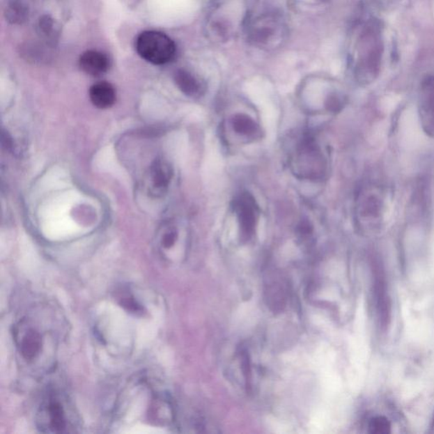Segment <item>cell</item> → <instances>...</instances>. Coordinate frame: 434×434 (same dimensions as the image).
Listing matches in <instances>:
<instances>
[{"label": "cell", "instance_id": "obj_6", "mask_svg": "<svg viewBox=\"0 0 434 434\" xmlns=\"http://www.w3.org/2000/svg\"><path fill=\"white\" fill-rule=\"evenodd\" d=\"M29 318H22L14 328V339L20 355L27 363L40 357L45 349V337Z\"/></svg>", "mask_w": 434, "mask_h": 434}, {"label": "cell", "instance_id": "obj_7", "mask_svg": "<svg viewBox=\"0 0 434 434\" xmlns=\"http://www.w3.org/2000/svg\"><path fill=\"white\" fill-rule=\"evenodd\" d=\"M236 210L240 221L241 235L245 240L251 238L255 231L258 209L251 195L243 194L236 201Z\"/></svg>", "mask_w": 434, "mask_h": 434}, {"label": "cell", "instance_id": "obj_18", "mask_svg": "<svg viewBox=\"0 0 434 434\" xmlns=\"http://www.w3.org/2000/svg\"><path fill=\"white\" fill-rule=\"evenodd\" d=\"M431 432L434 433V416H433L432 424H431Z\"/></svg>", "mask_w": 434, "mask_h": 434}, {"label": "cell", "instance_id": "obj_3", "mask_svg": "<svg viewBox=\"0 0 434 434\" xmlns=\"http://www.w3.org/2000/svg\"><path fill=\"white\" fill-rule=\"evenodd\" d=\"M244 32L250 45L261 49H274L286 40L288 26L283 15L272 11L250 17Z\"/></svg>", "mask_w": 434, "mask_h": 434}, {"label": "cell", "instance_id": "obj_11", "mask_svg": "<svg viewBox=\"0 0 434 434\" xmlns=\"http://www.w3.org/2000/svg\"><path fill=\"white\" fill-rule=\"evenodd\" d=\"M175 82L178 88L187 95H197L201 90V82L189 70H178L175 74Z\"/></svg>", "mask_w": 434, "mask_h": 434}, {"label": "cell", "instance_id": "obj_10", "mask_svg": "<svg viewBox=\"0 0 434 434\" xmlns=\"http://www.w3.org/2000/svg\"><path fill=\"white\" fill-rule=\"evenodd\" d=\"M89 97L95 107L107 109L112 107L116 102V90L111 84L100 82L90 88Z\"/></svg>", "mask_w": 434, "mask_h": 434}, {"label": "cell", "instance_id": "obj_13", "mask_svg": "<svg viewBox=\"0 0 434 434\" xmlns=\"http://www.w3.org/2000/svg\"><path fill=\"white\" fill-rule=\"evenodd\" d=\"M27 15H29V8L21 0H15L7 7L6 17L11 22L22 23L25 22Z\"/></svg>", "mask_w": 434, "mask_h": 434}, {"label": "cell", "instance_id": "obj_16", "mask_svg": "<svg viewBox=\"0 0 434 434\" xmlns=\"http://www.w3.org/2000/svg\"><path fill=\"white\" fill-rule=\"evenodd\" d=\"M39 29H40L41 33L46 38H52L54 32V24L53 20L49 17H44L41 18L39 22Z\"/></svg>", "mask_w": 434, "mask_h": 434}, {"label": "cell", "instance_id": "obj_9", "mask_svg": "<svg viewBox=\"0 0 434 434\" xmlns=\"http://www.w3.org/2000/svg\"><path fill=\"white\" fill-rule=\"evenodd\" d=\"M79 64L84 72L93 77H100L107 72L109 58L97 50H88L82 54Z\"/></svg>", "mask_w": 434, "mask_h": 434}, {"label": "cell", "instance_id": "obj_15", "mask_svg": "<svg viewBox=\"0 0 434 434\" xmlns=\"http://www.w3.org/2000/svg\"><path fill=\"white\" fill-rule=\"evenodd\" d=\"M169 170L164 164L160 162L156 163L153 168V171H152L155 187H157V189H162V187L166 186L168 181H169Z\"/></svg>", "mask_w": 434, "mask_h": 434}, {"label": "cell", "instance_id": "obj_4", "mask_svg": "<svg viewBox=\"0 0 434 434\" xmlns=\"http://www.w3.org/2000/svg\"><path fill=\"white\" fill-rule=\"evenodd\" d=\"M139 56L150 63L164 65L173 60L177 47L169 36L158 31H146L136 41Z\"/></svg>", "mask_w": 434, "mask_h": 434}, {"label": "cell", "instance_id": "obj_12", "mask_svg": "<svg viewBox=\"0 0 434 434\" xmlns=\"http://www.w3.org/2000/svg\"><path fill=\"white\" fill-rule=\"evenodd\" d=\"M116 300L125 310L137 316L143 315L144 307L136 297L127 289H120L116 294Z\"/></svg>", "mask_w": 434, "mask_h": 434}, {"label": "cell", "instance_id": "obj_14", "mask_svg": "<svg viewBox=\"0 0 434 434\" xmlns=\"http://www.w3.org/2000/svg\"><path fill=\"white\" fill-rule=\"evenodd\" d=\"M233 127L238 134L251 135L256 134L257 126L255 122L249 117L244 115H238L234 117Z\"/></svg>", "mask_w": 434, "mask_h": 434}, {"label": "cell", "instance_id": "obj_5", "mask_svg": "<svg viewBox=\"0 0 434 434\" xmlns=\"http://www.w3.org/2000/svg\"><path fill=\"white\" fill-rule=\"evenodd\" d=\"M364 432L387 434L404 432V420L396 408L389 402H377L367 410L362 421Z\"/></svg>", "mask_w": 434, "mask_h": 434}, {"label": "cell", "instance_id": "obj_1", "mask_svg": "<svg viewBox=\"0 0 434 434\" xmlns=\"http://www.w3.org/2000/svg\"><path fill=\"white\" fill-rule=\"evenodd\" d=\"M252 0H213L207 29L217 41H228L245 30L250 19Z\"/></svg>", "mask_w": 434, "mask_h": 434}, {"label": "cell", "instance_id": "obj_2", "mask_svg": "<svg viewBox=\"0 0 434 434\" xmlns=\"http://www.w3.org/2000/svg\"><path fill=\"white\" fill-rule=\"evenodd\" d=\"M36 424L39 431L45 433L75 432V412L65 394L49 391L38 409Z\"/></svg>", "mask_w": 434, "mask_h": 434}, {"label": "cell", "instance_id": "obj_8", "mask_svg": "<svg viewBox=\"0 0 434 434\" xmlns=\"http://www.w3.org/2000/svg\"><path fill=\"white\" fill-rule=\"evenodd\" d=\"M419 109L422 127L434 137V81L428 82L422 88Z\"/></svg>", "mask_w": 434, "mask_h": 434}, {"label": "cell", "instance_id": "obj_17", "mask_svg": "<svg viewBox=\"0 0 434 434\" xmlns=\"http://www.w3.org/2000/svg\"><path fill=\"white\" fill-rule=\"evenodd\" d=\"M326 1H327V0H315V2L316 3H326Z\"/></svg>", "mask_w": 434, "mask_h": 434}]
</instances>
